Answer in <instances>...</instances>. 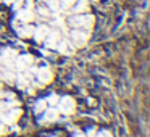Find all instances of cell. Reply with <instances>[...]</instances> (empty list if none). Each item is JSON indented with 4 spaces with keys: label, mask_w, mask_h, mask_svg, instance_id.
I'll return each mask as SVG.
<instances>
[{
    "label": "cell",
    "mask_w": 150,
    "mask_h": 137,
    "mask_svg": "<svg viewBox=\"0 0 150 137\" xmlns=\"http://www.w3.org/2000/svg\"><path fill=\"white\" fill-rule=\"evenodd\" d=\"M94 21L95 18L92 15H87V13H79V15H74V16L69 18L68 23L71 24L73 28H78V29H91L94 26Z\"/></svg>",
    "instance_id": "1"
},
{
    "label": "cell",
    "mask_w": 150,
    "mask_h": 137,
    "mask_svg": "<svg viewBox=\"0 0 150 137\" xmlns=\"http://www.w3.org/2000/svg\"><path fill=\"white\" fill-rule=\"evenodd\" d=\"M69 39H71L73 45L76 47H82L87 44V40L91 39V32H89V29H78V28H74V29L69 32Z\"/></svg>",
    "instance_id": "2"
},
{
    "label": "cell",
    "mask_w": 150,
    "mask_h": 137,
    "mask_svg": "<svg viewBox=\"0 0 150 137\" xmlns=\"http://www.w3.org/2000/svg\"><path fill=\"white\" fill-rule=\"evenodd\" d=\"M21 113H23L21 108H7L4 113L0 114V121H2L4 124L11 126V124H15L21 118Z\"/></svg>",
    "instance_id": "3"
},
{
    "label": "cell",
    "mask_w": 150,
    "mask_h": 137,
    "mask_svg": "<svg viewBox=\"0 0 150 137\" xmlns=\"http://www.w3.org/2000/svg\"><path fill=\"white\" fill-rule=\"evenodd\" d=\"M57 107H58V111L63 114H71L74 113L76 110V102L73 97H69V95H65V97H62L58 100V103H57Z\"/></svg>",
    "instance_id": "4"
},
{
    "label": "cell",
    "mask_w": 150,
    "mask_h": 137,
    "mask_svg": "<svg viewBox=\"0 0 150 137\" xmlns=\"http://www.w3.org/2000/svg\"><path fill=\"white\" fill-rule=\"evenodd\" d=\"M18 56L16 50L15 49H5L4 52H2V56H0V63H4L7 68H11L13 69L15 66V58Z\"/></svg>",
    "instance_id": "5"
},
{
    "label": "cell",
    "mask_w": 150,
    "mask_h": 137,
    "mask_svg": "<svg viewBox=\"0 0 150 137\" xmlns=\"http://www.w3.org/2000/svg\"><path fill=\"white\" fill-rule=\"evenodd\" d=\"M33 63H34V56L28 55V53H24V55L15 58V66H16L18 71H24V69H28Z\"/></svg>",
    "instance_id": "6"
},
{
    "label": "cell",
    "mask_w": 150,
    "mask_h": 137,
    "mask_svg": "<svg viewBox=\"0 0 150 137\" xmlns=\"http://www.w3.org/2000/svg\"><path fill=\"white\" fill-rule=\"evenodd\" d=\"M37 81L40 82V84H49V82L53 81V73L50 68H47V66H44V68H37Z\"/></svg>",
    "instance_id": "7"
},
{
    "label": "cell",
    "mask_w": 150,
    "mask_h": 137,
    "mask_svg": "<svg viewBox=\"0 0 150 137\" xmlns=\"http://www.w3.org/2000/svg\"><path fill=\"white\" fill-rule=\"evenodd\" d=\"M44 40H45V47H47V49H55L57 44H58V40H60V32H58V31H49Z\"/></svg>",
    "instance_id": "8"
},
{
    "label": "cell",
    "mask_w": 150,
    "mask_h": 137,
    "mask_svg": "<svg viewBox=\"0 0 150 137\" xmlns=\"http://www.w3.org/2000/svg\"><path fill=\"white\" fill-rule=\"evenodd\" d=\"M49 28L45 26V24H39L37 28H34V32H33V37H34V40L36 42H42L44 39H45V36H47V32H49Z\"/></svg>",
    "instance_id": "9"
},
{
    "label": "cell",
    "mask_w": 150,
    "mask_h": 137,
    "mask_svg": "<svg viewBox=\"0 0 150 137\" xmlns=\"http://www.w3.org/2000/svg\"><path fill=\"white\" fill-rule=\"evenodd\" d=\"M42 113H44V116L40 119V123H52V121H57V118H58V110H55L53 107L45 108Z\"/></svg>",
    "instance_id": "10"
},
{
    "label": "cell",
    "mask_w": 150,
    "mask_h": 137,
    "mask_svg": "<svg viewBox=\"0 0 150 137\" xmlns=\"http://www.w3.org/2000/svg\"><path fill=\"white\" fill-rule=\"evenodd\" d=\"M57 50H58L60 53H65V55H71L73 52H74V49H73V45L68 42L66 39H63V40H58V44H57V47H55Z\"/></svg>",
    "instance_id": "11"
},
{
    "label": "cell",
    "mask_w": 150,
    "mask_h": 137,
    "mask_svg": "<svg viewBox=\"0 0 150 137\" xmlns=\"http://www.w3.org/2000/svg\"><path fill=\"white\" fill-rule=\"evenodd\" d=\"M16 20H21L23 23H31V21H34V11L28 10V8H24V10H21V11L18 10Z\"/></svg>",
    "instance_id": "12"
},
{
    "label": "cell",
    "mask_w": 150,
    "mask_h": 137,
    "mask_svg": "<svg viewBox=\"0 0 150 137\" xmlns=\"http://www.w3.org/2000/svg\"><path fill=\"white\" fill-rule=\"evenodd\" d=\"M87 10H89V2H87V0H76V2H74L73 11H74L76 15H79V13H86Z\"/></svg>",
    "instance_id": "13"
},
{
    "label": "cell",
    "mask_w": 150,
    "mask_h": 137,
    "mask_svg": "<svg viewBox=\"0 0 150 137\" xmlns=\"http://www.w3.org/2000/svg\"><path fill=\"white\" fill-rule=\"evenodd\" d=\"M33 32H34V26L26 24V26H23V28L18 29V37H21V39H28V37H33Z\"/></svg>",
    "instance_id": "14"
},
{
    "label": "cell",
    "mask_w": 150,
    "mask_h": 137,
    "mask_svg": "<svg viewBox=\"0 0 150 137\" xmlns=\"http://www.w3.org/2000/svg\"><path fill=\"white\" fill-rule=\"evenodd\" d=\"M0 76H2V79L7 81V82H15V78H16L11 68H7V69H4V71H0Z\"/></svg>",
    "instance_id": "15"
},
{
    "label": "cell",
    "mask_w": 150,
    "mask_h": 137,
    "mask_svg": "<svg viewBox=\"0 0 150 137\" xmlns=\"http://www.w3.org/2000/svg\"><path fill=\"white\" fill-rule=\"evenodd\" d=\"M47 108V102H45V98H39V100L34 103V113H42L44 110Z\"/></svg>",
    "instance_id": "16"
},
{
    "label": "cell",
    "mask_w": 150,
    "mask_h": 137,
    "mask_svg": "<svg viewBox=\"0 0 150 137\" xmlns=\"http://www.w3.org/2000/svg\"><path fill=\"white\" fill-rule=\"evenodd\" d=\"M58 100H60V97H58L57 94H50L49 97H45L47 105H50V107H55V105L58 103Z\"/></svg>",
    "instance_id": "17"
},
{
    "label": "cell",
    "mask_w": 150,
    "mask_h": 137,
    "mask_svg": "<svg viewBox=\"0 0 150 137\" xmlns=\"http://www.w3.org/2000/svg\"><path fill=\"white\" fill-rule=\"evenodd\" d=\"M47 5L52 11H58L60 10V2L58 0H47Z\"/></svg>",
    "instance_id": "18"
},
{
    "label": "cell",
    "mask_w": 150,
    "mask_h": 137,
    "mask_svg": "<svg viewBox=\"0 0 150 137\" xmlns=\"http://www.w3.org/2000/svg\"><path fill=\"white\" fill-rule=\"evenodd\" d=\"M76 0H60V7L63 8V10H69V8L74 5Z\"/></svg>",
    "instance_id": "19"
},
{
    "label": "cell",
    "mask_w": 150,
    "mask_h": 137,
    "mask_svg": "<svg viewBox=\"0 0 150 137\" xmlns=\"http://www.w3.org/2000/svg\"><path fill=\"white\" fill-rule=\"evenodd\" d=\"M94 137H113V136H111V132H110V131L102 129V131H98V134H95Z\"/></svg>",
    "instance_id": "20"
},
{
    "label": "cell",
    "mask_w": 150,
    "mask_h": 137,
    "mask_svg": "<svg viewBox=\"0 0 150 137\" xmlns=\"http://www.w3.org/2000/svg\"><path fill=\"white\" fill-rule=\"evenodd\" d=\"M7 134V124L0 123V136H5Z\"/></svg>",
    "instance_id": "21"
},
{
    "label": "cell",
    "mask_w": 150,
    "mask_h": 137,
    "mask_svg": "<svg viewBox=\"0 0 150 137\" xmlns=\"http://www.w3.org/2000/svg\"><path fill=\"white\" fill-rule=\"evenodd\" d=\"M95 134H97V131H95L94 127H91V129H89L87 132H86V137H94Z\"/></svg>",
    "instance_id": "22"
},
{
    "label": "cell",
    "mask_w": 150,
    "mask_h": 137,
    "mask_svg": "<svg viewBox=\"0 0 150 137\" xmlns=\"http://www.w3.org/2000/svg\"><path fill=\"white\" fill-rule=\"evenodd\" d=\"M26 8L28 10H33L34 8V0H26Z\"/></svg>",
    "instance_id": "23"
},
{
    "label": "cell",
    "mask_w": 150,
    "mask_h": 137,
    "mask_svg": "<svg viewBox=\"0 0 150 137\" xmlns=\"http://www.w3.org/2000/svg\"><path fill=\"white\" fill-rule=\"evenodd\" d=\"M21 5H23V0H16V2H15V5H13V8H15V10H20V7H21Z\"/></svg>",
    "instance_id": "24"
},
{
    "label": "cell",
    "mask_w": 150,
    "mask_h": 137,
    "mask_svg": "<svg viewBox=\"0 0 150 137\" xmlns=\"http://www.w3.org/2000/svg\"><path fill=\"white\" fill-rule=\"evenodd\" d=\"M5 97H7L8 100H13V98H15V94H11V92H8V94H5Z\"/></svg>",
    "instance_id": "25"
},
{
    "label": "cell",
    "mask_w": 150,
    "mask_h": 137,
    "mask_svg": "<svg viewBox=\"0 0 150 137\" xmlns=\"http://www.w3.org/2000/svg\"><path fill=\"white\" fill-rule=\"evenodd\" d=\"M39 11H40V15H44V16L49 15V10H45V8H39Z\"/></svg>",
    "instance_id": "26"
},
{
    "label": "cell",
    "mask_w": 150,
    "mask_h": 137,
    "mask_svg": "<svg viewBox=\"0 0 150 137\" xmlns=\"http://www.w3.org/2000/svg\"><path fill=\"white\" fill-rule=\"evenodd\" d=\"M73 137H86V134H82V132H76Z\"/></svg>",
    "instance_id": "27"
},
{
    "label": "cell",
    "mask_w": 150,
    "mask_h": 137,
    "mask_svg": "<svg viewBox=\"0 0 150 137\" xmlns=\"http://www.w3.org/2000/svg\"><path fill=\"white\" fill-rule=\"evenodd\" d=\"M5 4H7V5H10V4H13V0H5Z\"/></svg>",
    "instance_id": "28"
},
{
    "label": "cell",
    "mask_w": 150,
    "mask_h": 137,
    "mask_svg": "<svg viewBox=\"0 0 150 137\" xmlns=\"http://www.w3.org/2000/svg\"><path fill=\"white\" fill-rule=\"evenodd\" d=\"M2 97H4V92H2V90H0V98H2Z\"/></svg>",
    "instance_id": "29"
},
{
    "label": "cell",
    "mask_w": 150,
    "mask_h": 137,
    "mask_svg": "<svg viewBox=\"0 0 150 137\" xmlns=\"http://www.w3.org/2000/svg\"><path fill=\"white\" fill-rule=\"evenodd\" d=\"M92 2H97V0H92Z\"/></svg>",
    "instance_id": "30"
},
{
    "label": "cell",
    "mask_w": 150,
    "mask_h": 137,
    "mask_svg": "<svg viewBox=\"0 0 150 137\" xmlns=\"http://www.w3.org/2000/svg\"><path fill=\"white\" fill-rule=\"evenodd\" d=\"M50 137H55V136H50Z\"/></svg>",
    "instance_id": "31"
}]
</instances>
